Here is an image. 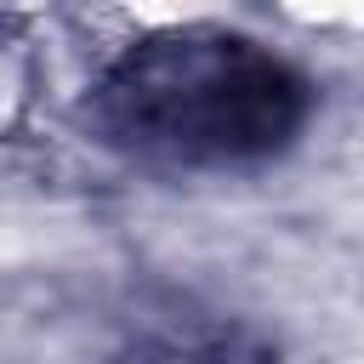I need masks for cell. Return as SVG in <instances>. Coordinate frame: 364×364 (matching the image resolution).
<instances>
[{"label":"cell","mask_w":364,"mask_h":364,"mask_svg":"<svg viewBox=\"0 0 364 364\" xmlns=\"http://www.w3.org/2000/svg\"><path fill=\"white\" fill-rule=\"evenodd\" d=\"M97 131L154 165H250L307 119V80L228 28L154 34L108 63L91 91Z\"/></svg>","instance_id":"obj_1"}]
</instances>
